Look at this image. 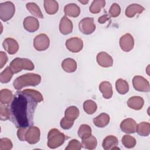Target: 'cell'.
Here are the masks:
<instances>
[{
	"label": "cell",
	"instance_id": "20",
	"mask_svg": "<svg viewBox=\"0 0 150 150\" xmlns=\"http://www.w3.org/2000/svg\"><path fill=\"white\" fill-rule=\"evenodd\" d=\"M99 90L102 93L103 97L105 99H109L112 96L113 91L111 84L107 81H102L99 86Z\"/></svg>",
	"mask_w": 150,
	"mask_h": 150
},
{
	"label": "cell",
	"instance_id": "7",
	"mask_svg": "<svg viewBox=\"0 0 150 150\" xmlns=\"http://www.w3.org/2000/svg\"><path fill=\"white\" fill-rule=\"evenodd\" d=\"M40 131L38 127L31 126L27 128L25 132V141L30 144H35L40 140Z\"/></svg>",
	"mask_w": 150,
	"mask_h": 150
},
{
	"label": "cell",
	"instance_id": "8",
	"mask_svg": "<svg viewBox=\"0 0 150 150\" xmlns=\"http://www.w3.org/2000/svg\"><path fill=\"white\" fill-rule=\"evenodd\" d=\"M50 45L49 37L44 33H40L35 36L33 39V46L38 51H44L48 49Z\"/></svg>",
	"mask_w": 150,
	"mask_h": 150
},
{
	"label": "cell",
	"instance_id": "4",
	"mask_svg": "<svg viewBox=\"0 0 150 150\" xmlns=\"http://www.w3.org/2000/svg\"><path fill=\"white\" fill-rule=\"evenodd\" d=\"M9 67L13 73H18L22 70H33L35 68V66L30 59L16 57L12 60L9 64Z\"/></svg>",
	"mask_w": 150,
	"mask_h": 150
},
{
	"label": "cell",
	"instance_id": "16",
	"mask_svg": "<svg viewBox=\"0 0 150 150\" xmlns=\"http://www.w3.org/2000/svg\"><path fill=\"white\" fill-rule=\"evenodd\" d=\"M73 23L66 15L63 16L59 23V30L63 35H66L72 32Z\"/></svg>",
	"mask_w": 150,
	"mask_h": 150
},
{
	"label": "cell",
	"instance_id": "27",
	"mask_svg": "<svg viewBox=\"0 0 150 150\" xmlns=\"http://www.w3.org/2000/svg\"><path fill=\"white\" fill-rule=\"evenodd\" d=\"M79 110L76 106H70L67 107L64 112V117L69 120L74 121L79 115Z\"/></svg>",
	"mask_w": 150,
	"mask_h": 150
},
{
	"label": "cell",
	"instance_id": "13",
	"mask_svg": "<svg viewBox=\"0 0 150 150\" xmlns=\"http://www.w3.org/2000/svg\"><path fill=\"white\" fill-rule=\"evenodd\" d=\"M4 49L9 54H15L19 49V44L17 41L11 38H6L2 43Z\"/></svg>",
	"mask_w": 150,
	"mask_h": 150
},
{
	"label": "cell",
	"instance_id": "42",
	"mask_svg": "<svg viewBox=\"0 0 150 150\" xmlns=\"http://www.w3.org/2000/svg\"><path fill=\"white\" fill-rule=\"evenodd\" d=\"M8 58L6 54L2 51L0 52V66H1L0 68L1 69H2L5 66V64H6V63L8 62Z\"/></svg>",
	"mask_w": 150,
	"mask_h": 150
},
{
	"label": "cell",
	"instance_id": "33",
	"mask_svg": "<svg viewBox=\"0 0 150 150\" xmlns=\"http://www.w3.org/2000/svg\"><path fill=\"white\" fill-rule=\"evenodd\" d=\"M13 72L9 67H6L0 74V81L2 83H7L11 81Z\"/></svg>",
	"mask_w": 150,
	"mask_h": 150
},
{
	"label": "cell",
	"instance_id": "3",
	"mask_svg": "<svg viewBox=\"0 0 150 150\" xmlns=\"http://www.w3.org/2000/svg\"><path fill=\"white\" fill-rule=\"evenodd\" d=\"M66 136L58 129H51L47 135V146L51 149H55L61 146L66 138Z\"/></svg>",
	"mask_w": 150,
	"mask_h": 150
},
{
	"label": "cell",
	"instance_id": "17",
	"mask_svg": "<svg viewBox=\"0 0 150 150\" xmlns=\"http://www.w3.org/2000/svg\"><path fill=\"white\" fill-rule=\"evenodd\" d=\"M118 141L116 137L114 135L107 136L103 140L102 146L105 150H111L120 149L118 148Z\"/></svg>",
	"mask_w": 150,
	"mask_h": 150
},
{
	"label": "cell",
	"instance_id": "19",
	"mask_svg": "<svg viewBox=\"0 0 150 150\" xmlns=\"http://www.w3.org/2000/svg\"><path fill=\"white\" fill-rule=\"evenodd\" d=\"M144 104V99L140 96H133L127 101L128 106L135 110H141Z\"/></svg>",
	"mask_w": 150,
	"mask_h": 150
},
{
	"label": "cell",
	"instance_id": "32",
	"mask_svg": "<svg viewBox=\"0 0 150 150\" xmlns=\"http://www.w3.org/2000/svg\"><path fill=\"white\" fill-rule=\"evenodd\" d=\"M83 106L84 111L88 114H94L97 109V104L91 100H87L85 101L83 103Z\"/></svg>",
	"mask_w": 150,
	"mask_h": 150
},
{
	"label": "cell",
	"instance_id": "44",
	"mask_svg": "<svg viewBox=\"0 0 150 150\" xmlns=\"http://www.w3.org/2000/svg\"><path fill=\"white\" fill-rule=\"evenodd\" d=\"M109 19H110V17H109L107 15L105 14V15H104L100 16V17L98 18V23H100V24H103V23H104L105 22H107V21H108Z\"/></svg>",
	"mask_w": 150,
	"mask_h": 150
},
{
	"label": "cell",
	"instance_id": "37",
	"mask_svg": "<svg viewBox=\"0 0 150 150\" xmlns=\"http://www.w3.org/2000/svg\"><path fill=\"white\" fill-rule=\"evenodd\" d=\"M10 111L9 106L6 104L0 105V118L2 121H6L10 119Z\"/></svg>",
	"mask_w": 150,
	"mask_h": 150
},
{
	"label": "cell",
	"instance_id": "40",
	"mask_svg": "<svg viewBox=\"0 0 150 150\" xmlns=\"http://www.w3.org/2000/svg\"><path fill=\"white\" fill-rule=\"evenodd\" d=\"M121 13V8L118 4H113L109 9V15L111 17L115 18L120 15Z\"/></svg>",
	"mask_w": 150,
	"mask_h": 150
},
{
	"label": "cell",
	"instance_id": "36",
	"mask_svg": "<svg viewBox=\"0 0 150 150\" xmlns=\"http://www.w3.org/2000/svg\"><path fill=\"white\" fill-rule=\"evenodd\" d=\"M22 91L24 93L29 95L30 97H32L38 103H40L43 100V97L42 94L37 90H32V89H25Z\"/></svg>",
	"mask_w": 150,
	"mask_h": 150
},
{
	"label": "cell",
	"instance_id": "6",
	"mask_svg": "<svg viewBox=\"0 0 150 150\" xmlns=\"http://www.w3.org/2000/svg\"><path fill=\"white\" fill-rule=\"evenodd\" d=\"M79 29L80 31L84 35H90L96 30V25L93 18H84L79 23Z\"/></svg>",
	"mask_w": 150,
	"mask_h": 150
},
{
	"label": "cell",
	"instance_id": "24",
	"mask_svg": "<svg viewBox=\"0 0 150 150\" xmlns=\"http://www.w3.org/2000/svg\"><path fill=\"white\" fill-rule=\"evenodd\" d=\"M62 67L67 73L74 72L77 69V63L71 58H66L62 61Z\"/></svg>",
	"mask_w": 150,
	"mask_h": 150
},
{
	"label": "cell",
	"instance_id": "1",
	"mask_svg": "<svg viewBox=\"0 0 150 150\" xmlns=\"http://www.w3.org/2000/svg\"><path fill=\"white\" fill-rule=\"evenodd\" d=\"M38 102L23 91L15 93L9 104L10 120L18 128L33 125V117Z\"/></svg>",
	"mask_w": 150,
	"mask_h": 150
},
{
	"label": "cell",
	"instance_id": "9",
	"mask_svg": "<svg viewBox=\"0 0 150 150\" xmlns=\"http://www.w3.org/2000/svg\"><path fill=\"white\" fill-rule=\"evenodd\" d=\"M132 85L134 88L138 91L149 92L150 91L149 81L142 76H134L132 79Z\"/></svg>",
	"mask_w": 150,
	"mask_h": 150
},
{
	"label": "cell",
	"instance_id": "26",
	"mask_svg": "<svg viewBox=\"0 0 150 150\" xmlns=\"http://www.w3.org/2000/svg\"><path fill=\"white\" fill-rule=\"evenodd\" d=\"M13 94L11 90L7 88L2 89L0 91V102L2 104H9L12 100Z\"/></svg>",
	"mask_w": 150,
	"mask_h": 150
},
{
	"label": "cell",
	"instance_id": "15",
	"mask_svg": "<svg viewBox=\"0 0 150 150\" xmlns=\"http://www.w3.org/2000/svg\"><path fill=\"white\" fill-rule=\"evenodd\" d=\"M23 25L25 30L29 32H34L39 28V22L38 19L35 17L29 16L24 19Z\"/></svg>",
	"mask_w": 150,
	"mask_h": 150
},
{
	"label": "cell",
	"instance_id": "43",
	"mask_svg": "<svg viewBox=\"0 0 150 150\" xmlns=\"http://www.w3.org/2000/svg\"><path fill=\"white\" fill-rule=\"evenodd\" d=\"M27 128H19L17 131V136L18 139L21 141H25V135Z\"/></svg>",
	"mask_w": 150,
	"mask_h": 150
},
{
	"label": "cell",
	"instance_id": "25",
	"mask_svg": "<svg viewBox=\"0 0 150 150\" xmlns=\"http://www.w3.org/2000/svg\"><path fill=\"white\" fill-rule=\"evenodd\" d=\"M97 145V139L95 137L91 135L86 138L81 139L82 147L87 149H94Z\"/></svg>",
	"mask_w": 150,
	"mask_h": 150
},
{
	"label": "cell",
	"instance_id": "12",
	"mask_svg": "<svg viewBox=\"0 0 150 150\" xmlns=\"http://www.w3.org/2000/svg\"><path fill=\"white\" fill-rule=\"evenodd\" d=\"M137 122L132 118H126L120 124V129L125 133L133 134L136 132Z\"/></svg>",
	"mask_w": 150,
	"mask_h": 150
},
{
	"label": "cell",
	"instance_id": "31",
	"mask_svg": "<svg viewBox=\"0 0 150 150\" xmlns=\"http://www.w3.org/2000/svg\"><path fill=\"white\" fill-rule=\"evenodd\" d=\"M105 5V1L104 0H95L92 2L90 6V11L92 13L96 14L99 13L101 9Z\"/></svg>",
	"mask_w": 150,
	"mask_h": 150
},
{
	"label": "cell",
	"instance_id": "41",
	"mask_svg": "<svg viewBox=\"0 0 150 150\" xmlns=\"http://www.w3.org/2000/svg\"><path fill=\"white\" fill-rule=\"evenodd\" d=\"M74 124V121H71L69 120L67 118H66L65 117H63L60 122V127L64 129H69L70 128H71Z\"/></svg>",
	"mask_w": 150,
	"mask_h": 150
},
{
	"label": "cell",
	"instance_id": "22",
	"mask_svg": "<svg viewBox=\"0 0 150 150\" xmlns=\"http://www.w3.org/2000/svg\"><path fill=\"white\" fill-rule=\"evenodd\" d=\"M110 120V118L109 115L107 113L103 112L93 119V123L98 128H103L109 124Z\"/></svg>",
	"mask_w": 150,
	"mask_h": 150
},
{
	"label": "cell",
	"instance_id": "23",
	"mask_svg": "<svg viewBox=\"0 0 150 150\" xmlns=\"http://www.w3.org/2000/svg\"><path fill=\"white\" fill-rule=\"evenodd\" d=\"M44 8L49 15L55 14L59 9L58 2L54 0H45L43 1Z\"/></svg>",
	"mask_w": 150,
	"mask_h": 150
},
{
	"label": "cell",
	"instance_id": "5",
	"mask_svg": "<svg viewBox=\"0 0 150 150\" xmlns=\"http://www.w3.org/2000/svg\"><path fill=\"white\" fill-rule=\"evenodd\" d=\"M15 12V5L11 1H6L0 4V19L6 22L10 20Z\"/></svg>",
	"mask_w": 150,
	"mask_h": 150
},
{
	"label": "cell",
	"instance_id": "14",
	"mask_svg": "<svg viewBox=\"0 0 150 150\" xmlns=\"http://www.w3.org/2000/svg\"><path fill=\"white\" fill-rule=\"evenodd\" d=\"M97 63L103 67H110L112 66L113 59L112 57L105 52H101L96 57Z\"/></svg>",
	"mask_w": 150,
	"mask_h": 150
},
{
	"label": "cell",
	"instance_id": "28",
	"mask_svg": "<svg viewBox=\"0 0 150 150\" xmlns=\"http://www.w3.org/2000/svg\"><path fill=\"white\" fill-rule=\"evenodd\" d=\"M136 132L142 137H147L150 134V124L147 122H141L137 126Z\"/></svg>",
	"mask_w": 150,
	"mask_h": 150
},
{
	"label": "cell",
	"instance_id": "29",
	"mask_svg": "<svg viewBox=\"0 0 150 150\" xmlns=\"http://www.w3.org/2000/svg\"><path fill=\"white\" fill-rule=\"evenodd\" d=\"M26 7L29 12L33 16L39 18H43V15L41 10L36 4L34 2H29L26 4Z\"/></svg>",
	"mask_w": 150,
	"mask_h": 150
},
{
	"label": "cell",
	"instance_id": "38",
	"mask_svg": "<svg viewBox=\"0 0 150 150\" xmlns=\"http://www.w3.org/2000/svg\"><path fill=\"white\" fill-rule=\"evenodd\" d=\"M13 145L11 141L7 138L0 139V150H9L12 148Z\"/></svg>",
	"mask_w": 150,
	"mask_h": 150
},
{
	"label": "cell",
	"instance_id": "2",
	"mask_svg": "<svg viewBox=\"0 0 150 150\" xmlns=\"http://www.w3.org/2000/svg\"><path fill=\"white\" fill-rule=\"evenodd\" d=\"M41 81V76L35 73H26L15 79L13 86L17 90L26 86H36Z\"/></svg>",
	"mask_w": 150,
	"mask_h": 150
},
{
	"label": "cell",
	"instance_id": "11",
	"mask_svg": "<svg viewBox=\"0 0 150 150\" xmlns=\"http://www.w3.org/2000/svg\"><path fill=\"white\" fill-rule=\"evenodd\" d=\"M119 43L121 49L123 51L128 52L134 47V40L131 34L125 33L120 38Z\"/></svg>",
	"mask_w": 150,
	"mask_h": 150
},
{
	"label": "cell",
	"instance_id": "34",
	"mask_svg": "<svg viewBox=\"0 0 150 150\" xmlns=\"http://www.w3.org/2000/svg\"><path fill=\"white\" fill-rule=\"evenodd\" d=\"M91 128L87 124H81L78 129V135L81 138H86L91 135Z\"/></svg>",
	"mask_w": 150,
	"mask_h": 150
},
{
	"label": "cell",
	"instance_id": "30",
	"mask_svg": "<svg viewBox=\"0 0 150 150\" xmlns=\"http://www.w3.org/2000/svg\"><path fill=\"white\" fill-rule=\"evenodd\" d=\"M115 88L117 92L120 94H125L129 91V85L127 81L118 79L115 82Z\"/></svg>",
	"mask_w": 150,
	"mask_h": 150
},
{
	"label": "cell",
	"instance_id": "21",
	"mask_svg": "<svg viewBox=\"0 0 150 150\" xmlns=\"http://www.w3.org/2000/svg\"><path fill=\"white\" fill-rule=\"evenodd\" d=\"M64 12L67 16L76 18L79 16L80 13V8L76 4H69L64 6Z\"/></svg>",
	"mask_w": 150,
	"mask_h": 150
},
{
	"label": "cell",
	"instance_id": "35",
	"mask_svg": "<svg viewBox=\"0 0 150 150\" xmlns=\"http://www.w3.org/2000/svg\"><path fill=\"white\" fill-rule=\"evenodd\" d=\"M121 142L123 145L127 148H134L137 142L135 138L129 135H124L121 139Z\"/></svg>",
	"mask_w": 150,
	"mask_h": 150
},
{
	"label": "cell",
	"instance_id": "39",
	"mask_svg": "<svg viewBox=\"0 0 150 150\" xmlns=\"http://www.w3.org/2000/svg\"><path fill=\"white\" fill-rule=\"evenodd\" d=\"M82 147L81 144L77 139H73L71 140L67 146L66 147V150H80Z\"/></svg>",
	"mask_w": 150,
	"mask_h": 150
},
{
	"label": "cell",
	"instance_id": "10",
	"mask_svg": "<svg viewBox=\"0 0 150 150\" xmlns=\"http://www.w3.org/2000/svg\"><path fill=\"white\" fill-rule=\"evenodd\" d=\"M67 49L73 53H78L83 47V40L77 37H73L68 39L66 42Z\"/></svg>",
	"mask_w": 150,
	"mask_h": 150
},
{
	"label": "cell",
	"instance_id": "18",
	"mask_svg": "<svg viewBox=\"0 0 150 150\" xmlns=\"http://www.w3.org/2000/svg\"><path fill=\"white\" fill-rule=\"evenodd\" d=\"M145 8L138 4H132L128 5L125 9V14L128 18H132L136 14L141 13Z\"/></svg>",
	"mask_w": 150,
	"mask_h": 150
},
{
	"label": "cell",
	"instance_id": "45",
	"mask_svg": "<svg viewBox=\"0 0 150 150\" xmlns=\"http://www.w3.org/2000/svg\"><path fill=\"white\" fill-rule=\"evenodd\" d=\"M79 2H80V3H81V4H83V5H85V4H87V3L88 2V1H79Z\"/></svg>",
	"mask_w": 150,
	"mask_h": 150
}]
</instances>
